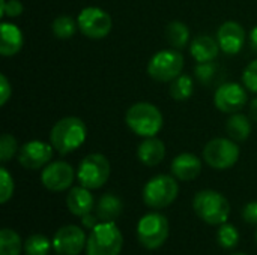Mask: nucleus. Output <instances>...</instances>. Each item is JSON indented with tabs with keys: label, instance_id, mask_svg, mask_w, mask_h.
Listing matches in <instances>:
<instances>
[{
	"label": "nucleus",
	"instance_id": "4be33fe9",
	"mask_svg": "<svg viewBox=\"0 0 257 255\" xmlns=\"http://www.w3.org/2000/svg\"><path fill=\"white\" fill-rule=\"evenodd\" d=\"M226 132L233 141H245L251 134V119L242 113L232 114L226 122Z\"/></svg>",
	"mask_w": 257,
	"mask_h": 255
},
{
	"label": "nucleus",
	"instance_id": "f03ea898",
	"mask_svg": "<svg viewBox=\"0 0 257 255\" xmlns=\"http://www.w3.org/2000/svg\"><path fill=\"white\" fill-rule=\"evenodd\" d=\"M126 126L139 137H157L163 128V114L160 108L151 102H137L131 105L125 114Z\"/></svg>",
	"mask_w": 257,
	"mask_h": 255
},
{
	"label": "nucleus",
	"instance_id": "c756f323",
	"mask_svg": "<svg viewBox=\"0 0 257 255\" xmlns=\"http://www.w3.org/2000/svg\"><path fill=\"white\" fill-rule=\"evenodd\" d=\"M218 66L214 62H203V63H197L194 68V75L196 78L205 84L209 86L212 83V80L215 78V72H217Z\"/></svg>",
	"mask_w": 257,
	"mask_h": 255
},
{
	"label": "nucleus",
	"instance_id": "9d476101",
	"mask_svg": "<svg viewBox=\"0 0 257 255\" xmlns=\"http://www.w3.org/2000/svg\"><path fill=\"white\" fill-rule=\"evenodd\" d=\"M78 30L89 39H104L113 27V20L108 12L96 6H87L77 17Z\"/></svg>",
	"mask_w": 257,
	"mask_h": 255
},
{
	"label": "nucleus",
	"instance_id": "2eb2a0df",
	"mask_svg": "<svg viewBox=\"0 0 257 255\" xmlns=\"http://www.w3.org/2000/svg\"><path fill=\"white\" fill-rule=\"evenodd\" d=\"M220 50L226 54H238L245 44V30L236 21H224L217 32Z\"/></svg>",
	"mask_w": 257,
	"mask_h": 255
},
{
	"label": "nucleus",
	"instance_id": "58836bf2",
	"mask_svg": "<svg viewBox=\"0 0 257 255\" xmlns=\"http://www.w3.org/2000/svg\"><path fill=\"white\" fill-rule=\"evenodd\" d=\"M232 255H247V254H242V252H241V254H232Z\"/></svg>",
	"mask_w": 257,
	"mask_h": 255
},
{
	"label": "nucleus",
	"instance_id": "0eeeda50",
	"mask_svg": "<svg viewBox=\"0 0 257 255\" xmlns=\"http://www.w3.org/2000/svg\"><path fill=\"white\" fill-rule=\"evenodd\" d=\"M241 150L236 141L232 138L218 137L211 140L203 149L205 162L215 170H227L232 168L239 159Z\"/></svg>",
	"mask_w": 257,
	"mask_h": 255
},
{
	"label": "nucleus",
	"instance_id": "a19ab883",
	"mask_svg": "<svg viewBox=\"0 0 257 255\" xmlns=\"http://www.w3.org/2000/svg\"><path fill=\"white\" fill-rule=\"evenodd\" d=\"M59 255H60V254H59Z\"/></svg>",
	"mask_w": 257,
	"mask_h": 255
},
{
	"label": "nucleus",
	"instance_id": "f704fd0d",
	"mask_svg": "<svg viewBox=\"0 0 257 255\" xmlns=\"http://www.w3.org/2000/svg\"><path fill=\"white\" fill-rule=\"evenodd\" d=\"M12 95V87L5 74L0 75V105H5Z\"/></svg>",
	"mask_w": 257,
	"mask_h": 255
},
{
	"label": "nucleus",
	"instance_id": "7ed1b4c3",
	"mask_svg": "<svg viewBox=\"0 0 257 255\" xmlns=\"http://www.w3.org/2000/svg\"><path fill=\"white\" fill-rule=\"evenodd\" d=\"M193 209L196 215L209 225H221L227 222L230 215L229 200L212 189L197 192L193 200Z\"/></svg>",
	"mask_w": 257,
	"mask_h": 255
},
{
	"label": "nucleus",
	"instance_id": "72a5a7b5",
	"mask_svg": "<svg viewBox=\"0 0 257 255\" xmlns=\"http://www.w3.org/2000/svg\"><path fill=\"white\" fill-rule=\"evenodd\" d=\"M242 218L247 224L250 225H257V201H251L245 204L242 210Z\"/></svg>",
	"mask_w": 257,
	"mask_h": 255
},
{
	"label": "nucleus",
	"instance_id": "473e14b6",
	"mask_svg": "<svg viewBox=\"0 0 257 255\" xmlns=\"http://www.w3.org/2000/svg\"><path fill=\"white\" fill-rule=\"evenodd\" d=\"M24 11V6L20 0H0V17L8 15L11 18L20 17Z\"/></svg>",
	"mask_w": 257,
	"mask_h": 255
},
{
	"label": "nucleus",
	"instance_id": "f8f14e48",
	"mask_svg": "<svg viewBox=\"0 0 257 255\" xmlns=\"http://www.w3.org/2000/svg\"><path fill=\"white\" fill-rule=\"evenodd\" d=\"M75 173L72 165L65 161H54L44 167L41 173V182L44 188L53 192H62L72 186Z\"/></svg>",
	"mask_w": 257,
	"mask_h": 255
},
{
	"label": "nucleus",
	"instance_id": "ddd939ff",
	"mask_svg": "<svg viewBox=\"0 0 257 255\" xmlns=\"http://www.w3.org/2000/svg\"><path fill=\"white\" fill-rule=\"evenodd\" d=\"M54 147L51 143H45L41 140H32L23 144L18 150V162L21 167L27 170H39L50 164L53 158Z\"/></svg>",
	"mask_w": 257,
	"mask_h": 255
},
{
	"label": "nucleus",
	"instance_id": "ea45409f",
	"mask_svg": "<svg viewBox=\"0 0 257 255\" xmlns=\"http://www.w3.org/2000/svg\"><path fill=\"white\" fill-rule=\"evenodd\" d=\"M256 242H257V231H256Z\"/></svg>",
	"mask_w": 257,
	"mask_h": 255
},
{
	"label": "nucleus",
	"instance_id": "6ab92c4d",
	"mask_svg": "<svg viewBox=\"0 0 257 255\" xmlns=\"http://www.w3.org/2000/svg\"><path fill=\"white\" fill-rule=\"evenodd\" d=\"M218 53H220L218 41L208 35H199L190 44V54L197 63L214 62Z\"/></svg>",
	"mask_w": 257,
	"mask_h": 255
},
{
	"label": "nucleus",
	"instance_id": "a878e982",
	"mask_svg": "<svg viewBox=\"0 0 257 255\" xmlns=\"http://www.w3.org/2000/svg\"><path fill=\"white\" fill-rule=\"evenodd\" d=\"M53 33L57 39H69L75 35L77 29H78V23L77 20H74L69 15H59L57 18H54L53 24H51Z\"/></svg>",
	"mask_w": 257,
	"mask_h": 255
},
{
	"label": "nucleus",
	"instance_id": "4c0bfd02",
	"mask_svg": "<svg viewBox=\"0 0 257 255\" xmlns=\"http://www.w3.org/2000/svg\"><path fill=\"white\" fill-rule=\"evenodd\" d=\"M248 38H250V45H251L253 51L257 54V26L251 29V32H250V36H248Z\"/></svg>",
	"mask_w": 257,
	"mask_h": 255
},
{
	"label": "nucleus",
	"instance_id": "20e7f679",
	"mask_svg": "<svg viewBox=\"0 0 257 255\" xmlns=\"http://www.w3.org/2000/svg\"><path fill=\"white\" fill-rule=\"evenodd\" d=\"M123 237L114 222H99L89 234L86 243L87 255H119Z\"/></svg>",
	"mask_w": 257,
	"mask_h": 255
},
{
	"label": "nucleus",
	"instance_id": "b1692460",
	"mask_svg": "<svg viewBox=\"0 0 257 255\" xmlns=\"http://www.w3.org/2000/svg\"><path fill=\"white\" fill-rule=\"evenodd\" d=\"M193 92H194L193 78L187 74H181L179 77H176L169 87V93L175 101H187L191 98Z\"/></svg>",
	"mask_w": 257,
	"mask_h": 255
},
{
	"label": "nucleus",
	"instance_id": "4468645a",
	"mask_svg": "<svg viewBox=\"0 0 257 255\" xmlns=\"http://www.w3.org/2000/svg\"><path fill=\"white\" fill-rule=\"evenodd\" d=\"M84 231L77 225L60 227L53 236V248L60 255H78L86 246Z\"/></svg>",
	"mask_w": 257,
	"mask_h": 255
},
{
	"label": "nucleus",
	"instance_id": "c85d7f7f",
	"mask_svg": "<svg viewBox=\"0 0 257 255\" xmlns=\"http://www.w3.org/2000/svg\"><path fill=\"white\" fill-rule=\"evenodd\" d=\"M18 143L14 135L11 134H3L0 138V161L6 164L11 161L17 153H18Z\"/></svg>",
	"mask_w": 257,
	"mask_h": 255
},
{
	"label": "nucleus",
	"instance_id": "dca6fc26",
	"mask_svg": "<svg viewBox=\"0 0 257 255\" xmlns=\"http://www.w3.org/2000/svg\"><path fill=\"white\" fill-rule=\"evenodd\" d=\"M170 168L178 180L190 182L202 173V161L194 153H181L172 161Z\"/></svg>",
	"mask_w": 257,
	"mask_h": 255
},
{
	"label": "nucleus",
	"instance_id": "aec40b11",
	"mask_svg": "<svg viewBox=\"0 0 257 255\" xmlns=\"http://www.w3.org/2000/svg\"><path fill=\"white\" fill-rule=\"evenodd\" d=\"M164 156H166V146L157 137H148L139 144L137 158L142 164L148 167L158 165L164 159Z\"/></svg>",
	"mask_w": 257,
	"mask_h": 255
},
{
	"label": "nucleus",
	"instance_id": "412c9836",
	"mask_svg": "<svg viewBox=\"0 0 257 255\" xmlns=\"http://www.w3.org/2000/svg\"><path fill=\"white\" fill-rule=\"evenodd\" d=\"M122 201L113 194H104L96 204V216L102 222H114L122 213Z\"/></svg>",
	"mask_w": 257,
	"mask_h": 255
},
{
	"label": "nucleus",
	"instance_id": "2f4dec72",
	"mask_svg": "<svg viewBox=\"0 0 257 255\" xmlns=\"http://www.w3.org/2000/svg\"><path fill=\"white\" fill-rule=\"evenodd\" d=\"M242 84L247 90L257 93V59L245 66L242 72Z\"/></svg>",
	"mask_w": 257,
	"mask_h": 255
},
{
	"label": "nucleus",
	"instance_id": "a211bd4d",
	"mask_svg": "<svg viewBox=\"0 0 257 255\" xmlns=\"http://www.w3.org/2000/svg\"><path fill=\"white\" fill-rule=\"evenodd\" d=\"M66 206L72 215L81 218L92 212L95 206V200H93V195L90 194V189L80 185V186L69 189L68 197H66Z\"/></svg>",
	"mask_w": 257,
	"mask_h": 255
},
{
	"label": "nucleus",
	"instance_id": "cd10ccee",
	"mask_svg": "<svg viewBox=\"0 0 257 255\" xmlns=\"http://www.w3.org/2000/svg\"><path fill=\"white\" fill-rule=\"evenodd\" d=\"M217 242L224 249H233L239 243V233H238L236 227H233L232 224H227V222L221 224L218 227Z\"/></svg>",
	"mask_w": 257,
	"mask_h": 255
},
{
	"label": "nucleus",
	"instance_id": "7c9ffc66",
	"mask_svg": "<svg viewBox=\"0 0 257 255\" xmlns=\"http://www.w3.org/2000/svg\"><path fill=\"white\" fill-rule=\"evenodd\" d=\"M0 203L5 204L14 195V179L5 167L0 168Z\"/></svg>",
	"mask_w": 257,
	"mask_h": 255
},
{
	"label": "nucleus",
	"instance_id": "393cba45",
	"mask_svg": "<svg viewBox=\"0 0 257 255\" xmlns=\"http://www.w3.org/2000/svg\"><path fill=\"white\" fill-rule=\"evenodd\" d=\"M23 249L21 237L11 228L0 231V255H20Z\"/></svg>",
	"mask_w": 257,
	"mask_h": 255
},
{
	"label": "nucleus",
	"instance_id": "39448f33",
	"mask_svg": "<svg viewBox=\"0 0 257 255\" xmlns=\"http://www.w3.org/2000/svg\"><path fill=\"white\" fill-rule=\"evenodd\" d=\"M179 186L176 177L158 174L152 177L143 188V201L151 209L169 207L178 197Z\"/></svg>",
	"mask_w": 257,
	"mask_h": 255
},
{
	"label": "nucleus",
	"instance_id": "5701e85b",
	"mask_svg": "<svg viewBox=\"0 0 257 255\" xmlns=\"http://www.w3.org/2000/svg\"><path fill=\"white\" fill-rule=\"evenodd\" d=\"M166 38L173 48L181 50L190 42V29L182 21H172L170 24H167Z\"/></svg>",
	"mask_w": 257,
	"mask_h": 255
},
{
	"label": "nucleus",
	"instance_id": "9b49d317",
	"mask_svg": "<svg viewBox=\"0 0 257 255\" xmlns=\"http://www.w3.org/2000/svg\"><path fill=\"white\" fill-rule=\"evenodd\" d=\"M248 101L245 86L239 83H224L214 93V105L226 114L239 113Z\"/></svg>",
	"mask_w": 257,
	"mask_h": 255
},
{
	"label": "nucleus",
	"instance_id": "e433bc0d",
	"mask_svg": "<svg viewBox=\"0 0 257 255\" xmlns=\"http://www.w3.org/2000/svg\"><path fill=\"white\" fill-rule=\"evenodd\" d=\"M248 117L251 119V122L257 123V98H254V99L250 102V107H248Z\"/></svg>",
	"mask_w": 257,
	"mask_h": 255
},
{
	"label": "nucleus",
	"instance_id": "bb28decb",
	"mask_svg": "<svg viewBox=\"0 0 257 255\" xmlns=\"http://www.w3.org/2000/svg\"><path fill=\"white\" fill-rule=\"evenodd\" d=\"M53 242L44 234H32L24 242V252L27 255H48Z\"/></svg>",
	"mask_w": 257,
	"mask_h": 255
},
{
	"label": "nucleus",
	"instance_id": "423d86ee",
	"mask_svg": "<svg viewBox=\"0 0 257 255\" xmlns=\"http://www.w3.org/2000/svg\"><path fill=\"white\" fill-rule=\"evenodd\" d=\"M184 69V56L181 51L175 50H161L155 53L148 63V74L152 80L160 83L173 81L182 74Z\"/></svg>",
	"mask_w": 257,
	"mask_h": 255
},
{
	"label": "nucleus",
	"instance_id": "f257e3e1",
	"mask_svg": "<svg viewBox=\"0 0 257 255\" xmlns=\"http://www.w3.org/2000/svg\"><path fill=\"white\" fill-rule=\"evenodd\" d=\"M87 128L80 117L68 116L56 122L50 132V143L60 155H68L83 146Z\"/></svg>",
	"mask_w": 257,
	"mask_h": 255
},
{
	"label": "nucleus",
	"instance_id": "f3484780",
	"mask_svg": "<svg viewBox=\"0 0 257 255\" xmlns=\"http://www.w3.org/2000/svg\"><path fill=\"white\" fill-rule=\"evenodd\" d=\"M0 54L5 57L15 56L24 45V35L21 29L12 23H2L0 27Z\"/></svg>",
	"mask_w": 257,
	"mask_h": 255
},
{
	"label": "nucleus",
	"instance_id": "c9c22d12",
	"mask_svg": "<svg viewBox=\"0 0 257 255\" xmlns=\"http://www.w3.org/2000/svg\"><path fill=\"white\" fill-rule=\"evenodd\" d=\"M81 224L84 225V228L93 230L98 225V216H93L92 213H87V215L81 216Z\"/></svg>",
	"mask_w": 257,
	"mask_h": 255
},
{
	"label": "nucleus",
	"instance_id": "1a4fd4ad",
	"mask_svg": "<svg viewBox=\"0 0 257 255\" xmlns=\"http://www.w3.org/2000/svg\"><path fill=\"white\" fill-rule=\"evenodd\" d=\"M137 237L146 249L161 248L169 237V221L161 213H148L137 224Z\"/></svg>",
	"mask_w": 257,
	"mask_h": 255
},
{
	"label": "nucleus",
	"instance_id": "6e6552de",
	"mask_svg": "<svg viewBox=\"0 0 257 255\" xmlns=\"http://www.w3.org/2000/svg\"><path fill=\"white\" fill-rule=\"evenodd\" d=\"M111 167L102 153L87 155L78 165L77 179L81 186L87 189H98L104 186L110 177Z\"/></svg>",
	"mask_w": 257,
	"mask_h": 255
}]
</instances>
